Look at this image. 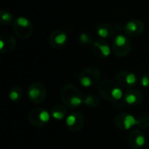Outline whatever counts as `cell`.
Instances as JSON below:
<instances>
[{
    "mask_svg": "<svg viewBox=\"0 0 149 149\" xmlns=\"http://www.w3.org/2000/svg\"><path fill=\"white\" fill-rule=\"evenodd\" d=\"M67 34L63 30L53 31L49 37V43L53 49H62L67 42Z\"/></svg>",
    "mask_w": 149,
    "mask_h": 149,
    "instance_id": "12",
    "label": "cell"
},
{
    "mask_svg": "<svg viewBox=\"0 0 149 149\" xmlns=\"http://www.w3.org/2000/svg\"><path fill=\"white\" fill-rule=\"evenodd\" d=\"M144 24L139 19H132L124 24V32L127 37L136 38L144 31Z\"/></svg>",
    "mask_w": 149,
    "mask_h": 149,
    "instance_id": "9",
    "label": "cell"
},
{
    "mask_svg": "<svg viewBox=\"0 0 149 149\" xmlns=\"http://www.w3.org/2000/svg\"><path fill=\"white\" fill-rule=\"evenodd\" d=\"M51 113L44 108H35L28 114V120L35 127H43L50 120Z\"/></svg>",
    "mask_w": 149,
    "mask_h": 149,
    "instance_id": "7",
    "label": "cell"
},
{
    "mask_svg": "<svg viewBox=\"0 0 149 149\" xmlns=\"http://www.w3.org/2000/svg\"><path fill=\"white\" fill-rule=\"evenodd\" d=\"M115 80L120 86L130 88V89L135 86L138 83L137 76L134 72H126V71L119 72L115 76Z\"/></svg>",
    "mask_w": 149,
    "mask_h": 149,
    "instance_id": "8",
    "label": "cell"
},
{
    "mask_svg": "<svg viewBox=\"0 0 149 149\" xmlns=\"http://www.w3.org/2000/svg\"><path fill=\"white\" fill-rule=\"evenodd\" d=\"M96 31L98 35L103 39L111 38L115 35V28L112 24H107V23L100 24L97 26Z\"/></svg>",
    "mask_w": 149,
    "mask_h": 149,
    "instance_id": "17",
    "label": "cell"
},
{
    "mask_svg": "<svg viewBox=\"0 0 149 149\" xmlns=\"http://www.w3.org/2000/svg\"><path fill=\"white\" fill-rule=\"evenodd\" d=\"M51 116L57 120H62L66 117L67 110L63 105H55L51 109Z\"/></svg>",
    "mask_w": 149,
    "mask_h": 149,
    "instance_id": "18",
    "label": "cell"
},
{
    "mask_svg": "<svg viewBox=\"0 0 149 149\" xmlns=\"http://www.w3.org/2000/svg\"><path fill=\"white\" fill-rule=\"evenodd\" d=\"M99 98L96 96V95H93V94H91V95H87L86 98H85V100H84V104L87 107H89L90 108H95L99 106Z\"/></svg>",
    "mask_w": 149,
    "mask_h": 149,
    "instance_id": "21",
    "label": "cell"
},
{
    "mask_svg": "<svg viewBox=\"0 0 149 149\" xmlns=\"http://www.w3.org/2000/svg\"><path fill=\"white\" fill-rule=\"evenodd\" d=\"M79 81L84 87H90L96 85L100 79V69L96 66H90L82 71L78 76Z\"/></svg>",
    "mask_w": 149,
    "mask_h": 149,
    "instance_id": "5",
    "label": "cell"
},
{
    "mask_svg": "<svg viewBox=\"0 0 149 149\" xmlns=\"http://www.w3.org/2000/svg\"><path fill=\"white\" fill-rule=\"evenodd\" d=\"M141 85L145 88L149 87V74H144L141 78Z\"/></svg>",
    "mask_w": 149,
    "mask_h": 149,
    "instance_id": "24",
    "label": "cell"
},
{
    "mask_svg": "<svg viewBox=\"0 0 149 149\" xmlns=\"http://www.w3.org/2000/svg\"><path fill=\"white\" fill-rule=\"evenodd\" d=\"M98 93L105 100L110 102H115L121 100L124 93L120 86L111 79H105L98 85Z\"/></svg>",
    "mask_w": 149,
    "mask_h": 149,
    "instance_id": "1",
    "label": "cell"
},
{
    "mask_svg": "<svg viewBox=\"0 0 149 149\" xmlns=\"http://www.w3.org/2000/svg\"><path fill=\"white\" fill-rule=\"evenodd\" d=\"M133 47V44L127 35L118 34L112 43V51L117 57H126L127 56Z\"/></svg>",
    "mask_w": 149,
    "mask_h": 149,
    "instance_id": "3",
    "label": "cell"
},
{
    "mask_svg": "<svg viewBox=\"0 0 149 149\" xmlns=\"http://www.w3.org/2000/svg\"><path fill=\"white\" fill-rule=\"evenodd\" d=\"M16 47V39L10 34H2L0 36V52L3 54L11 52Z\"/></svg>",
    "mask_w": 149,
    "mask_h": 149,
    "instance_id": "15",
    "label": "cell"
},
{
    "mask_svg": "<svg viewBox=\"0 0 149 149\" xmlns=\"http://www.w3.org/2000/svg\"><path fill=\"white\" fill-rule=\"evenodd\" d=\"M79 43L84 45H92L93 43L94 42L93 40V37L87 32H82L79 37Z\"/></svg>",
    "mask_w": 149,
    "mask_h": 149,
    "instance_id": "22",
    "label": "cell"
},
{
    "mask_svg": "<svg viewBox=\"0 0 149 149\" xmlns=\"http://www.w3.org/2000/svg\"><path fill=\"white\" fill-rule=\"evenodd\" d=\"M29 100L34 104H40L44 102L46 97V89L45 86L40 82H35L31 84L27 91Z\"/></svg>",
    "mask_w": 149,
    "mask_h": 149,
    "instance_id": "6",
    "label": "cell"
},
{
    "mask_svg": "<svg viewBox=\"0 0 149 149\" xmlns=\"http://www.w3.org/2000/svg\"><path fill=\"white\" fill-rule=\"evenodd\" d=\"M127 141L132 149H140L146 143V136L140 128H135L129 134Z\"/></svg>",
    "mask_w": 149,
    "mask_h": 149,
    "instance_id": "13",
    "label": "cell"
},
{
    "mask_svg": "<svg viewBox=\"0 0 149 149\" xmlns=\"http://www.w3.org/2000/svg\"><path fill=\"white\" fill-rule=\"evenodd\" d=\"M137 126L141 129H147L149 127V116L140 115L137 119Z\"/></svg>",
    "mask_w": 149,
    "mask_h": 149,
    "instance_id": "23",
    "label": "cell"
},
{
    "mask_svg": "<svg viewBox=\"0 0 149 149\" xmlns=\"http://www.w3.org/2000/svg\"><path fill=\"white\" fill-rule=\"evenodd\" d=\"M23 90L19 86H13L9 93V99L13 102H17L22 99Z\"/></svg>",
    "mask_w": 149,
    "mask_h": 149,
    "instance_id": "19",
    "label": "cell"
},
{
    "mask_svg": "<svg viewBox=\"0 0 149 149\" xmlns=\"http://www.w3.org/2000/svg\"><path fill=\"white\" fill-rule=\"evenodd\" d=\"M12 30L17 37L22 39H26L32 35L34 28L27 17H18L12 24Z\"/></svg>",
    "mask_w": 149,
    "mask_h": 149,
    "instance_id": "4",
    "label": "cell"
},
{
    "mask_svg": "<svg viewBox=\"0 0 149 149\" xmlns=\"http://www.w3.org/2000/svg\"><path fill=\"white\" fill-rule=\"evenodd\" d=\"M92 51L95 56L100 58H106L110 56L112 52V47L109 43L105 39L95 40L92 45Z\"/></svg>",
    "mask_w": 149,
    "mask_h": 149,
    "instance_id": "10",
    "label": "cell"
},
{
    "mask_svg": "<svg viewBox=\"0 0 149 149\" xmlns=\"http://www.w3.org/2000/svg\"><path fill=\"white\" fill-rule=\"evenodd\" d=\"M85 123L84 117L79 113H72L66 117L65 124L69 130L72 132H78L82 129Z\"/></svg>",
    "mask_w": 149,
    "mask_h": 149,
    "instance_id": "14",
    "label": "cell"
},
{
    "mask_svg": "<svg viewBox=\"0 0 149 149\" xmlns=\"http://www.w3.org/2000/svg\"><path fill=\"white\" fill-rule=\"evenodd\" d=\"M0 22L2 24H4V25H7V24L13 23L14 22L13 15L8 10H2L0 11Z\"/></svg>",
    "mask_w": 149,
    "mask_h": 149,
    "instance_id": "20",
    "label": "cell"
},
{
    "mask_svg": "<svg viewBox=\"0 0 149 149\" xmlns=\"http://www.w3.org/2000/svg\"><path fill=\"white\" fill-rule=\"evenodd\" d=\"M123 99L127 105H139L143 100V94L141 91L132 88L124 93Z\"/></svg>",
    "mask_w": 149,
    "mask_h": 149,
    "instance_id": "16",
    "label": "cell"
},
{
    "mask_svg": "<svg viewBox=\"0 0 149 149\" xmlns=\"http://www.w3.org/2000/svg\"><path fill=\"white\" fill-rule=\"evenodd\" d=\"M61 98L65 107L70 108H78L84 104L85 97L80 90L74 85L67 84L61 91Z\"/></svg>",
    "mask_w": 149,
    "mask_h": 149,
    "instance_id": "2",
    "label": "cell"
},
{
    "mask_svg": "<svg viewBox=\"0 0 149 149\" xmlns=\"http://www.w3.org/2000/svg\"><path fill=\"white\" fill-rule=\"evenodd\" d=\"M114 123L119 129L129 130L137 125V119H135L132 114L123 113L116 116Z\"/></svg>",
    "mask_w": 149,
    "mask_h": 149,
    "instance_id": "11",
    "label": "cell"
}]
</instances>
